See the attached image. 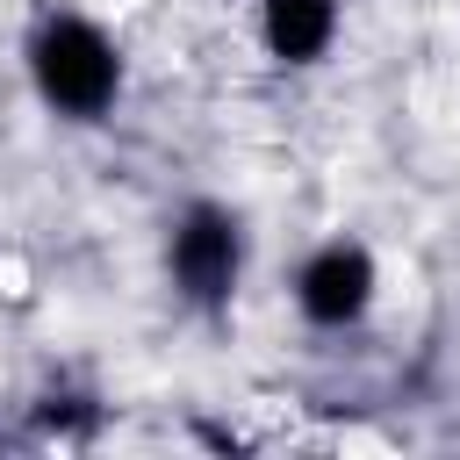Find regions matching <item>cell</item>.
I'll list each match as a JSON object with an SVG mask.
<instances>
[{
	"mask_svg": "<svg viewBox=\"0 0 460 460\" xmlns=\"http://www.w3.org/2000/svg\"><path fill=\"white\" fill-rule=\"evenodd\" d=\"M36 86L58 115H101L122 86V65H115V43L79 22V14H58L43 36H36Z\"/></svg>",
	"mask_w": 460,
	"mask_h": 460,
	"instance_id": "cell-1",
	"label": "cell"
},
{
	"mask_svg": "<svg viewBox=\"0 0 460 460\" xmlns=\"http://www.w3.org/2000/svg\"><path fill=\"white\" fill-rule=\"evenodd\" d=\"M237 259H244L237 216L216 208V201H194V208L180 216V230H172V280H180L194 302H223V295L237 288Z\"/></svg>",
	"mask_w": 460,
	"mask_h": 460,
	"instance_id": "cell-2",
	"label": "cell"
},
{
	"mask_svg": "<svg viewBox=\"0 0 460 460\" xmlns=\"http://www.w3.org/2000/svg\"><path fill=\"white\" fill-rule=\"evenodd\" d=\"M295 302L309 323H352L367 302H374V259L359 244H323L302 280H295Z\"/></svg>",
	"mask_w": 460,
	"mask_h": 460,
	"instance_id": "cell-3",
	"label": "cell"
},
{
	"mask_svg": "<svg viewBox=\"0 0 460 460\" xmlns=\"http://www.w3.org/2000/svg\"><path fill=\"white\" fill-rule=\"evenodd\" d=\"M331 36H338V0H266V43H273V58L309 65V58L331 50Z\"/></svg>",
	"mask_w": 460,
	"mask_h": 460,
	"instance_id": "cell-4",
	"label": "cell"
}]
</instances>
